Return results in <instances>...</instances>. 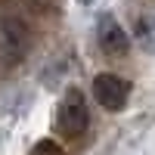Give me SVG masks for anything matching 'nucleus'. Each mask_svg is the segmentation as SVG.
<instances>
[{
	"instance_id": "obj_6",
	"label": "nucleus",
	"mask_w": 155,
	"mask_h": 155,
	"mask_svg": "<svg viewBox=\"0 0 155 155\" xmlns=\"http://www.w3.org/2000/svg\"><path fill=\"white\" fill-rule=\"evenodd\" d=\"M28 155H65V152H62V146H56L53 140H41Z\"/></svg>"
},
{
	"instance_id": "obj_4",
	"label": "nucleus",
	"mask_w": 155,
	"mask_h": 155,
	"mask_svg": "<svg viewBox=\"0 0 155 155\" xmlns=\"http://www.w3.org/2000/svg\"><path fill=\"white\" fill-rule=\"evenodd\" d=\"M96 37H99V50L106 56H124L130 50V37L124 34V28L115 22L109 12H102L96 22Z\"/></svg>"
},
{
	"instance_id": "obj_3",
	"label": "nucleus",
	"mask_w": 155,
	"mask_h": 155,
	"mask_svg": "<svg viewBox=\"0 0 155 155\" xmlns=\"http://www.w3.org/2000/svg\"><path fill=\"white\" fill-rule=\"evenodd\" d=\"M93 96L106 112H121L130 99V84L112 71H102L93 78Z\"/></svg>"
},
{
	"instance_id": "obj_1",
	"label": "nucleus",
	"mask_w": 155,
	"mask_h": 155,
	"mask_svg": "<svg viewBox=\"0 0 155 155\" xmlns=\"http://www.w3.org/2000/svg\"><path fill=\"white\" fill-rule=\"evenodd\" d=\"M28 47H31V31L25 25V19L3 12L0 16V62L3 65H19L28 53Z\"/></svg>"
},
{
	"instance_id": "obj_2",
	"label": "nucleus",
	"mask_w": 155,
	"mask_h": 155,
	"mask_svg": "<svg viewBox=\"0 0 155 155\" xmlns=\"http://www.w3.org/2000/svg\"><path fill=\"white\" fill-rule=\"evenodd\" d=\"M87 124H90V112H87V99L81 90H65V96H62L59 102V112H56V127H59V134L62 137H81L87 130Z\"/></svg>"
},
{
	"instance_id": "obj_7",
	"label": "nucleus",
	"mask_w": 155,
	"mask_h": 155,
	"mask_svg": "<svg viewBox=\"0 0 155 155\" xmlns=\"http://www.w3.org/2000/svg\"><path fill=\"white\" fill-rule=\"evenodd\" d=\"M78 3H84V6H90V3H93V0H78Z\"/></svg>"
},
{
	"instance_id": "obj_5",
	"label": "nucleus",
	"mask_w": 155,
	"mask_h": 155,
	"mask_svg": "<svg viewBox=\"0 0 155 155\" xmlns=\"http://www.w3.org/2000/svg\"><path fill=\"white\" fill-rule=\"evenodd\" d=\"M137 44L149 53H155V16H143L137 22Z\"/></svg>"
}]
</instances>
